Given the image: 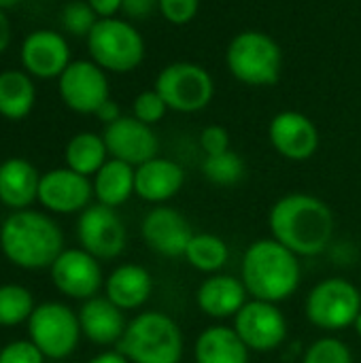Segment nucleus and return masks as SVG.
I'll return each mask as SVG.
<instances>
[{"label": "nucleus", "instance_id": "obj_1", "mask_svg": "<svg viewBox=\"0 0 361 363\" xmlns=\"http://www.w3.org/2000/svg\"><path fill=\"white\" fill-rule=\"evenodd\" d=\"M268 230L270 238L298 257H319L332 247L336 219L321 198L294 191L270 206Z\"/></svg>", "mask_w": 361, "mask_h": 363}, {"label": "nucleus", "instance_id": "obj_2", "mask_svg": "<svg viewBox=\"0 0 361 363\" xmlns=\"http://www.w3.org/2000/svg\"><path fill=\"white\" fill-rule=\"evenodd\" d=\"M64 249V232L49 213L11 211L0 223V253L19 270H49Z\"/></svg>", "mask_w": 361, "mask_h": 363}, {"label": "nucleus", "instance_id": "obj_3", "mask_svg": "<svg viewBox=\"0 0 361 363\" xmlns=\"http://www.w3.org/2000/svg\"><path fill=\"white\" fill-rule=\"evenodd\" d=\"M240 281L249 298L281 304L298 291L302 264L296 253L274 238H260L243 253Z\"/></svg>", "mask_w": 361, "mask_h": 363}, {"label": "nucleus", "instance_id": "obj_4", "mask_svg": "<svg viewBox=\"0 0 361 363\" xmlns=\"http://www.w3.org/2000/svg\"><path fill=\"white\" fill-rule=\"evenodd\" d=\"M130 363H181L185 336L181 325L162 311H143L128 321L115 347Z\"/></svg>", "mask_w": 361, "mask_h": 363}, {"label": "nucleus", "instance_id": "obj_5", "mask_svg": "<svg viewBox=\"0 0 361 363\" xmlns=\"http://www.w3.org/2000/svg\"><path fill=\"white\" fill-rule=\"evenodd\" d=\"M226 64L238 83L249 87H270L281 79L283 51L270 34L262 30H243L230 40Z\"/></svg>", "mask_w": 361, "mask_h": 363}, {"label": "nucleus", "instance_id": "obj_6", "mask_svg": "<svg viewBox=\"0 0 361 363\" xmlns=\"http://www.w3.org/2000/svg\"><path fill=\"white\" fill-rule=\"evenodd\" d=\"M89 60L102 70L126 74L136 70L147 53L145 38L138 28L126 17L98 19L85 38Z\"/></svg>", "mask_w": 361, "mask_h": 363}, {"label": "nucleus", "instance_id": "obj_7", "mask_svg": "<svg viewBox=\"0 0 361 363\" xmlns=\"http://www.w3.org/2000/svg\"><path fill=\"white\" fill-rule=\"evenodd\" d=\"M361 313L360 285L343 277H330L315 283L304 300L309 323L326 334L353 328Z\"/></svg>", "mask_w": 361, "mask_h": 363}, {"label": "nucleus", "instance_id": "obj_8", "mask_svg": "<svg viewBox=\"0 0 361 363\" xmlns=\"http://www.w3.org/2000/svg\"><path fill=\"white\" fill-rule=\"evenodd\" d=\"M26 325L28 340H32L38 351L51 362L68 359L83 338L79 313L57 300L36 304Z\"/></svg>", "mask_w": 361, "mask_h": 363}, {"label": "nucleus", "instance_id": "obj_9", "mask_svg": "<svg viewBox=\"0 0 361 363\" xmlns=\"http://www.w3.org/2000/svg\"><path fill=\"white\" fill-rule=\"evenodd\" d=\"M153 89L164 98L170 111L198 113L211 104L215 81L211 72L196 62H172L160 70Z\"/></svg>", "mask_w": 361, "mask_h": 363}, {"label": "nucleus", "instance_id": "obj_10", "mask_svg": "<svg viewBox=\"0 0 361 363\" xmlns=\"http://www.w3.org/2000/svg\"><path fill=\"white\" fill-rule=\"evenodd\" d=\"M232 328L251 353L262 355L281 349L289 336L287 317L281 306L253 298L232 319Z\"/></svg>", "mask_w": 361, "mask_h": 363}, {"label": "nucleus", "instance_id": "obj_11", "mask_svg": "<svg viewBox=\"0 0 361 363\" xmlns=\"http://www.w3.org/2000/svg\"><path fill=\"white\" fill-rule=\"evenodd\" d=\"M77 240L100 262L117 259L128 245V230L117 208L104 204H89L77 219Z\"/></svg>", "mask_w": 361, "mask_h": 363}, {"label": "nucleus", "instance_id": "obj_12", "mask_svg": "<svg viewBox=\"0 0 361 363\" xmlns=\"http://www.w3.org/2000/svg\"><path fill=\"white\" fill-rule=\"evenodd\" d=\"M49 277L57 294L68 300L85 302L100 296L104 289V272L100 259L81 247L64 249L49 268Z\"/></svg>", "mask_w": 361, "mask_h": 363}, {"label": "nucleus", "instance_id": "obj_13", "mask_svg": "<svg viewBox=\"0 0 361 363\" xmlns=\"http://www.w3.org/2000/svg\"><path fill=\"white\" fill-rule=\"evenodd\" d=\"M62 102L79 115H96L111 98L109 72L91 60H72L57 79Z\"/></svg>", "mask_w": 361, "mask_h": 363}, {"label": "nucleus", "instance_id": "obj_14", "mask_svg": "<svg viewBox=\"0 0 361 363\" xmlns=\"http://www.w3.org/2000/svg\"><path fill=\"white\" fill-rule=\"evenodd\" d=\"M72 62L68 38L51 28L32 30L19 47V66L32 79H60Z\"/></svg>", "mask_w": 361, "mask_h": 363}, {"label": "nucleus", "instance_id": "obj_15", "mask_svg": "<svg viewBox=\"0 0 361 363\" xmlns=\"http://www.w3.org/2000/svg\"><path fill=\"white\" fill-rule=\"evenodd\" d=\"M94 200V185L70 168H51L40 174L38 204L51 215H79Z\"/></svg>", "mask_w": 361, "mask_h": 363}, {"label": "nucleus", "instance_id": "obj_16", "mask_svg": "<svg viewBox=\"0 0 361 363\" xmlns=\"http://www.w3.org/2000/svg\"><path fill=\"white\" fill-rule=\"evenodd\" d=\"M194 234L187 217L168 204L153 206L140 221L143 242L162 257H183Z\"/></svg>", "mask_w": 361, "mask_h": 363}, {"label": "nucleus", "instance_id": "obj_17", "mask_svg": "<svg viewBox=\"0 0 361 363\" xmlns=\"http://www.w3.org/2000/svg\"><path fill=\"white\" fill-rule=\"evenodd\" d=\"M272 149L289 162H306L319 149V130L315 121L300 111H281L268 123Z\"/></svg>", "mask_w": 361, "mask_h": 363}, {"label": "nucleus", "instance_id": "obj_18", "mask_svg": "<svg viewBox=\"0 0 361 363\" xmlns=\"http://www.w3.org/2000/svg\"><path fill=\"white\" fill-rule=\"evenodd\" d=\"M102 138L111 157L121 160L134 168L157 157L160 151V140L153 128L132 115H123L111 125H104Z\"/></svg>", "mask_w": 361, "mask_h": 363}, {"label": "nucleus", "instance_id": "obj_19", "mask_svg": "<svg viewBox=\"0 0 361 363\" xmlns=\"http://www.w3.org/2000/svg\"><path fill=\"white\" fill-rule=\"evenodd\" d=\"M185 185V170L179 162L168 157H153L140 166H136L134 177V196H138L143 202H149L153 206L166 204Z\"/></svg>", "mask_w": 361, "mask_h": 363}, {"label": "nucleus", "instance_id": "obj_20", "mask_svg": "<svg viewBox=\"0 0 361 363\" xmlns=\"http://www.w3.org/2000/svg\"><path fill=\"white\" fill-rule=\"evenodd\" d=\"M247 302L249 294L243 281L226 272L209 274L196 291L198 311L215 321L234 319Z\"/></svg>", "mask_w": 361, "mask_h": 363}, {"label": "nucleus", "instance_id": "obj_21", "mask_svg": "<svg viewBox=\"0 0 361 363\" xmlns=\"http://www.w3.org/2000/svg\"><path fill=\"white\" fill-rule=\"evenodd\" d=\"M79 323L81 334L96 347H117L128 328L126 313L117 308L106 296H96L81 302Z\"/></svg>", "mask_w": 361, "mask_h": 363}, {"label": "nucleus", "instance_id": "obj_22", "mask_svg": "<svg viewBox=\"0 0 361 363\" xmlns=\"http://www.w3.org/2000/svg\"><path fill=\"white\" fill-rule=\"evenodd\" d=\"M153 277L140 264H119L104 279V296L123 313L140 311L153 294Z\"/></svg>", "mask_w": 361, "mask_h": 363}, {"label": "nucleus", "instance_id": "obj_23", "mask_svg": "<svg viewBox=\"0 0 361 363\" xmlns=\"http://www.w3.org/2000/svg\"><path fill=\"white\" fill-rule=\"evenodd\" d=\"M40 172L26 157L0 162V204L9 211H26L38 200Z\"/></svg>", "mask_w": 361, "mask_h": 363}, {"label": "nucleus", "instance_id": "obj_24", "mask_svg": "<svg viewBox=\"0 0 361 363\" xmlns=\"http://www.w3.org/2000/svg\"><path fill=\"white\" fill-rule=\"evenodd\" d=\"M251 351L230 325H209L194 342L196 363H249Z\"/></svg>", "mask_w": 361, "mask_h": 363}, {"label": "nucleus", "instance_id": "obj_25", "mask_svg": "<svg viewBox=\"0 0 361 363\" xmlns=\"http://www.w3.org/2000/svg\"><path fill=\"white\" fill-rule=\"evenodd\" d=\"M134 177H136L134 166L109 157L106 164L91 177L96 202L111 208L123 206L134 196Z\"/></svg>", "mask_w": 361, "mask_h": 363}, {"label": "nucleus", "instance_id": "obj_26", "mask_svg": "<svg viewBox=\"0 0 361 363\" xmlns=\"http://www.w3.org/2000/svg\"><path fill=\"white\" fill-rule=\"evenodd\" d=\"M36 104L34 79L21 70L11 68L0 72V117L6 121L26 119Z\"/></svg>", "mask_w": 361, "mask_h": 363}, {"label": "nucleus", "instance_id": "obj_27", "mask_svg": "<svg viewBox=\"0 0 361 363\" xmlns=\"http://www.w3.org/2000/svg\"><path fill=\"white\" fill-rule=\"evenodd\" d=\"M109 149L102 138V134L96 132H79L74 134L64 149V162L66 168L83 174V177H94L109 160Z\"/></svg>", "mask_w": 361, "mask_h": 363}, {"label": "nucleus", "instance_id": "obj_28", "mask_svg": "<svg viewBox=\"0 0 361 363\" xmlns=\"http://www.w3.org/2000/svg\"><path fill=\"white\" fill-rule=\"evenodd\" d=\"M185 262L202 272V274H217V272H223V268L228 266L230 262V247L228 242L217 236V234H211V232H196L187 245V251H185Z\"/></svg>", "mask_w": 361, "mask_h": 363}, {"label": "nucleus", "instance_id": "obj_29", "mask_svg": "<svg viewBox=\"0 0 361 363\" xmlns=\"http://www.w3.org/2000/svg\"><path fill=\"white\" fill-rule=\"evenodd\" d=\"M36 308L34 294L19 283L0 285V328H17L28 323Z\"/></svg>", "mask_w": 361, "mask_h": 363}, {"label": "nucleus", "instance_id": "obj_30", "mask_svg": "<svg viewBox=\"0 0 361 363\" xmlns=\"http://www.w3.org/2000/svg\"><path fill=\"white\" fill-rule=\"evenodd\" d=\"M202 174L213 185L232 187L245 179V160L232 149L217 155H204Z\"/></svg>", "mask_w": 361, "mask_h": 363}, {"label": "nucleus", "instance_id": "obj_31", "mask_svg": "<svg viewBox=\"0 0 361 363\" xmlns=\"http://www.w3.org/2000/svg\"><path fill=\"white\" fill-rule=\"evenodd\" d=\"M300 363H355V359L345 340L334 334H326L304 349Z\"/></svg>", "mask_w": 361, "mask_h": 363}, {"label": "nucleus", "instance_id": "obj_32", "mask_svg": "<svg viewBox=\"0 0 361 363\" xmlns=\"http://www.w3.org/2000/svg\"><path fill=\"white\" fill-rule=\"evenodd\" d=\"M96 21H98V15L85 0H70L60 11L62 30L70 36L87 38V34L91 32Z\"/></svg>", "mask_w": 361, "mask_h": 363}, {"label": "nucleus", "instance_id": "obj_33", "mask_svg": "<svg viewBox=\"0 0 361 363\" xmlns=\"http://www.w3.org/2000/svg\"><path fill=\"white\" fill-rule=\"evenodd\" d=\"M168 111H170L168 104L155 89H145L132 100V117H136L138 121H143L151 128L155 123H160Z\"/></svg>", "mask_w": 361, "mask_h": 363}, {"label": "nucleus", "instance_id": "obj_34", "mask_svg": "<svg viewBox=\"0 0 361 363\" xmlns=\"http://www.w3.org/2000/svg\"><path fill=\"white\" fill-rule=\"evenodd\" d=\"M47 357L38 351V347L28 340H11L0 347V363H45Z\"/></svg>", "mask_w": 361, "mask_h": 363}, {"label": "nucleus", "instance_id": "obj_35", "mask_svg": "<svg viewBox=\"0 0 361 363\" xmlns=\"http://www.w3.org/2000/svg\"><path fill=\"white\" fill-rule=\"evenodd\" d=\"M200 9V0H160L157 13L172 26L189 23Z\"/></svg>", "mask_w": 361, "mask_h": 363}, {"label": "nucleus", "instance_id": "obj_36", "mask_svg": "<svg viewBox=\"0 0 361 363\" xmlns=\"http://www.w3.org/2000/svg\"><path fill=\"white\" fill-rule=\"evenodd\" d=\"M200 149L204 151V155H217V153H223L230 149V132L223 128V125H206L202 132H200Z\"/></svg>", "mask_w": 361, "mask_h": 363}, {"label": "nucleus", "instance_id": "obj_37", "mask_svg": "<svg viewBox=\"0 0 361 363\" xmlns=\"http://www.w3.org/2000/svg\"><path fill=\"white\" fill-rule=\"evenodd\" d=\"M157 2L160 0H123L121 13L130 21H140V19L151 17L157 11Z\"/></svg>", "mask_w": 361, "mask_h": 363}, {"label": "nucleus", "instance_id": "obj_38", "mask_svg": "<svg viewBox=\"0 0 361 363\" xmlns=\"http://www.w3.org/2000/svg\"><path fill=\"white\" fill-rule=\"evenodd\" d=\"M94 13L98 15V19H106V17H117L121 13L123 0H85Z\"/></svg>", "mask_w": 361, "mask_h": 363}, {"label": "nucleus", "instance_id": "obj_39", "mask_svg": "<svg viewBox=\"0 0 361 363\" xmlns=\"http://www.w3.org/2000/svg\"><path fill=\"white\" fill-rule=\"evenodd\" d=\"M96 117H98V121H102L104 125H111L113 121H117L119 117H123L121 115V108H119V104L113 100V98H109L98 111H96Z\"/></svg>", "mask_w": 361, "mask_h": 363}, {"label": "nucleus", "instance_id": "obj_40", "mask_svg": "<svg viewBox=\"0 0 361 363\" xmlns=\"http://www.w3.org/2000/svg\"><path fill=\"white\" fill-rule=\"evenodd\" d=\"M13 40V26H11V17L6 15V11L0 9V55L9 49Z\"/></svg>", "mask_w": 361, "mask_h": 363}, {"label": "nucleus", "instance_id": "obj_41", "mask_svg": "<svg viewBox=\"0 0 361 363\" xmlns=\"http://www.w3.org/2000/svg\"><path fill=\"white\" fill-rule=\"evenodd\" d=\"M87 363H130L126 359V355L119 349H104L98 355H94Z\"/></svg>", "mask_w": 361, "mask_h": 363}, {"label": "nucleus", "instance_id": "obj_42", "mask_svg": "<svg viewBox=\"0 0 361 363\" xmlns=\"http://www.w3.org/2000/svg\"><path fill=\"white\" fill-rule=\"evenodd\" d=\"M17 4H21V0H0V9H2V11L15 9Z\"/></svg>", "mask_w": 361, "mask_h": 363}, {"label": "nucleus", "instance_id": "obj_43", "mask_svg": "<svg viewBox=\"0 0 361 363\" xmlns=\"http://www.w3.org/2000/svg\"><path fill=\"white\" fill-rule=\"evenodd\" d=\"M353 330H355L357 338H360V340H361V313H360V317L355 319V323H353Z\"/></svg>", "mask_w": 361, "mask_h": 363}, {"label": "nucleus", "instance_id": "obj_44", "mask_svg": "<svg viewBox=\"0 0 361 363\" xmlns=\"http://www.w3.org/2000/svg\"><path fill=\"white\" fill-rule=\"evenodd\" d=\"M36 2H47V0H36Z\"/></svg>", "mask_w": 361, "mask_h": 363}, {"label": "nucleus", "instance_id": "obj_45", "mask_svg": "<svg viewBox=\"0 0 361 363\" xmlns=\"http://www.w3.org/2000/svg\"><path fill=\"white\" fill-rule=\"evenodd\" d=\"M360 289H361V274H360Z\"/></svg>", "mask_w": 361, "mask_h": 363}]
</instances>
